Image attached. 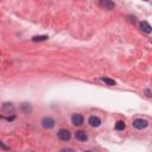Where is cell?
<instances>
[{"label": "cell", "mask_w": 152, "mask_h": 152, "mask_svg": "<svg viewBox=\"0 0 152 152\" xmlns=\"http://www.w3.org/2000/svg\"><path fill=\"white\" fill-rule=\"evenodd\" d=\"M144 1H148V0H144Z\"/></svg>", "instance_id": "4fadbf2b"}, {"label": "cell", "mask_w": 152, "mask_h": 152, "mask_svg": "<svg viewBox=\"0 0 152 152\" xmlns=\"http://www.w3.org/2000/svg\"><path fill=\"white\" fill-rule=\"evenodd\" d=\"M140 28L145 33H151V31H152V27H151V25L147 21H141L140 23Z\"/></svg>", "instance_id": "ba28073f"}, {"label": "cell", "mask_w": 152, "mask_h": 152, "mask_svg": "<svg viewBox=\"0 0 152 152\" xmlns=\"http://www.w3.org/2000/svg\"><path fill=\"white\" fill-rule=\"evenodd\" d=\"M2 110L6 113V114H13V110H14V107L12 103H5L4 107H2Z\"/></svg>", "instance_id": "9c48e42d"}, {"label": "cell", "mask_w": 152, "mask_h": 152, "mask_svg": "<svg viewBox=\"0 0 152 152\" xmlns=\"http://www.w3.org/2000/svg\"><path fill=\"white\" fill-rule=\"evenodd\" d=\"M100 6L104 10H113L115 7V4L112 0H100Z\"/></svg>", "instance_id": "277c9868"}, {"label": "cell", "mask_w": 152, "mask_h": 152, "mask_svg": "<svg viewBox=\"0 0 152 152\" xmlns=\"http://www.w3.org/2000/svg\"><path fill=\"white\" fill-rule=\"evenodd\" d=\"M49 37L48 36H34L32 37V40L33 42H42V40H46Z\"/></svg>", "instance_id": "8fae6325"}, {"label": "cell", "mask_w": 152, "mask_h": 152, "mask_svg": "<svg viewBox=\"0 0 152 152\" xmlns=\"http://www.w3.org/2000/svg\"><path fill=\"white\" fill-rule=\"evenodd\" d=\"M75 137H76V139L80 140V141H86V140L88 139V134H87L86 131H77L76 134H75Z\"/></svg>", "instance_id": "8992f818"}, {"label": "cell", "mask_w": 152, "mask_h": 152, "mask_svg": "<svg viewBox=\"0 0 152 152\" xmlns=\"http://www.w3.org/2000/svg\"><path fill=\"white\" fill-rule=\"evenodd\" d=\"M42 126L44 128H52L55 126V120L52 118H44L42 120Z\"/></svg>", "instance_id": "5b68a950"}, {"label": "cell", "mask_w": 152, "mask_h": 152, "mask_svg": "<svg viewBox=\"0 0 152 152\" xmlns=\"http://www.w3.org/2000/svg\"><path fill=\"white\" fill-rule=\"evenodd\" d=\"M148 126V121L145 119H135L133 121V127L137 129H144Z\"/></svg>", "instance_id": "6da1fadb"}, {"label": "cell", "mask_w": 152, "mask_h": 152, "mask_svg": "<svg viewBox=\"0 0 152 152\" xmlns=\"http://www.w3.org/2000/svg\"><path fill=\"white\" fill-rule=\"evenodd\" d=\"M88 122H89V125L93 126V127H99V126L101 125V120H100L97 116H90V118L88 119Z\"/></svg>", "instance_id": "52a82bcc"}, {"label": "cell", "mask_w": 152, "mask_h": 152, "mask_svg": "<svg viewBox=\"0 0 152 152\" xmlns=\"http://www.w3.org/2000/svg\"><path fill=\"white\" fill-rule=\"evenodd\" d=\"M104 83H107L108 86H115V81L114 80H110V78H108V77H102L101 78Z\"/></svg>", "instance_id": "7c38bea8"}, {"label": "cell", "mask_w": 152, "mask_h": 152, "mask_svg": "<svg viewBox=\"0 0 152 152\" xmlns=\"http://www.w3.org/2000/svg\"><path fill=\"white\" fill-rule=\"evenodd\" d=\"M83 120L84 119L81 114H72V116H71V122L75 126H81L83 124Z\"/></svg>", "instance_id": "3957f363"}, {"label": "cell", "mask_w": 152, "mask_h": 152, "mask_svg": "<svg viewBox=\"0 0 152 152\" xmlns=\"http://www.w3.org/2000/svg\"><path fill=\"white\" fill-rule=\"evenodd\" d=\"M57 134H58V138H59L61 140H63V141H68V140L71 138V133H70V131L66 129V128H61Z\"/></svg>", "instance_id": "7a4b0ae2"}, {"label": "cell", "mask_w": 152, "mask_h": 152, "mask_svg": "<svg viewBox=\"0 0 152 152\" xmlns=\"http://www.w3.org/2000/svg\"><path fill=\"white\" fill-rule=\"evenodd\" d=\"M126 127V125H125V122L124 121H118L116 124H115V129H118V131H122L124 128Z\"/></svg>", "instance_id": "30bf717a"}]
</instances>
